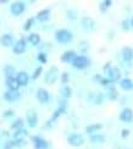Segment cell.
Segmentation results:
<instances>
[{"mask_svg": "<svg viewBox=\"0 0 133 149\" xmlns=\"http://www.w3.org/2000/svg\"><path fill=\"white\" fill-rule=\"evenodd\" d=\"M55 39L58 43H60V44H67V43H70L72 39H73V34L71 31L68 29H58L55 32Z\"/></svg>", "mask_w": 133, "mask_h": 149, "instance_id": "1", "label": "cell"}, {"mask_svg": "<svg viewBox=\"0 0 133 149\" xmlns=\"http://www.w3.org/2000/svg\"><path fill=\"white\" fill-rule=\"evenodd\" d=\"M71 64L77 70H86L87 67L91 66V59L86 55H77Z\"/></svg>", "mask_w": 133, "mask_h": 149, "instance_id": "2", "label": "cell"}, {"mask_svg": "<svg viewBox=\"0 0 133 149\" xmlns=\"http://www.w3.org/2000/svg\"><path fill=\"white\" fill-rule=\"evenodd\" d=\"M58 77H59V69L56 66H52L47 71L45 76H44V81H45L47 84H53L56 82Z\"/></svg>", "mask_w": 133, "mask_h": 149, "instance_id": "3", "label": "cell"}, {"mask_svg": "<svg viewBox=\"0 0 133 149\" xmlns=\"http://www.w3.org/2000/svg\"><path fill=\"white\" fill-rule=\"evenodd\" d=\"M67 143L72 147H81L84 143V138L79 133H72L67 137Z\"/></svg>", "mask_w": 133, "mask_h": 149, "instance_id": "4", "label": "cell"}, {"mask_svg": "<svg viewBox=\"0 0 133 149\" xmlns=\"http://www.w3.org/2000/svg\"><path fill=\"white\" fill-rule=\"evenodd\" d=\"M24 10H26V5H24V3H22V1H15L10 6V11L14 16H20L21 14L24 12Z\"/></svg>", "mask_w": 133, "mask_h": 149, "instance_id": "5", "label": "cell"}, {"mask_svg": "<svg viewBox=\"0 0 133 149\" xmlns=\"http://www.w3.org/2000/svg\"><path fill=\"white\" fill-rule=\"evenodd\" d=\"M26 121L31 128H34L38 126V114L34 110H28L26 114Z\"/></svg>", "mask_w": 133, "mask_h": 149, "instance_id": "6", "label": "cell"}, {"mask_svg": "<svg viewBox=\"0 0 133 149\" xmlns=\"http://www.w3.org/2000/svg\"><path fill=\"white\" fill-rule=\"evenodd\" d=\"M24 50H26V39L23 38H20L16 43H14V47H12V52L16 55H20V54H23Z\"/></svg>", "mask_w": 133, "mask_h": 149, "instance_id": "7", "label": "cell"}, {"mask_svg": "<svg viewBox=\"0 0 133 149\" xmlns=\"http://www.w3.org/2000/svg\"><path fill=\"white\" fill-rule=\"evenodd\" d=\"M32 142H33L34 149H48L49 148V143L44 138H42L40 136H33Z\"/></svg>", "mask_w": 133, "mask_h": 149, "instance_id": "8", "label": "cell"}, {"mask_svg": "<svg viewBox=\"0 0 133 149\" xmlns=\"http://www.w3.org/2000/svg\"><path fill=\"white\" fill-rule=\"evenodd\" d=\"M120 120L125 123H130L133 121V110L131 108H125L122 109L121 114H120Z\"/></svg>", "mask_w": 133, "mask_h": 149, "instance_id": "9", "label": "cell"}, {"mask_svg": "<svg viewBox=\"0 0 133 149\" xmlns=\"http://www.w3.org/2000/svg\"><path fill=\"white\" fill-rule=\"evenodd\" d=\"M106 72H107V78H109L112 83L121 79V71H120V69H117V67H110Z\"/></svg>", "mask_w": 133, "mask_h": 149, "instance_id": "10", "label": "cell"}, {"mask_svg": "<svg viewBox=\"0 0 133 149\" xmlns=\"http://www.w3.org/2000/svg\"><path fill=\"white\" fill-rule=\"evenodd\" d=\"M16 81L17 83L20 84V87H26L28 84V81H29V76L26 71H20L16 73Z\"/></svg>", "mask_w": 133, "mask_h": 149, "instance_id": "11", "label": "cell"}, {"mask_svg": "<svg viewBox=\"0 0 133 149\" xmlns=\"http://www.w3.org/2000/svg\"><path fill=\"white\" fill-rule=\"evenodd\" d=\"M37 99L38 102L42 103V104H47L50 99V95H49V92L44 88H39L37 91Z\"/></svg>", "mask_w": 133, "mask_h": 149, "instance_id": "12", "label": "cell"}, {"mask_svg": "<svg viewBox=\"0 0 133 149\" xmlns=\"http://www.w3.org/2000/svg\"><path fill=\"white\" fill-rule=\"evenodd\" d=\"M81 23H82V28L84 31H93L94 27H95V21H94L92 17H88V16L82 18Z\"/></svg>", "mask_w": 133, "mask_h": 149, "instance_id": "13", "label": "cell"}, {"mask_svg": "<svg viewBox=\"0 0 133 149\" xmlns=\"http://www.w3.org/2000/svg\"><path fill=\"white\" fill-rule=\"evenodd\" d=\"M0 44L5 48H10L14 47V37H12L10 33H5L0 37Z\"/></svg>", "mask_w": 133, "mask_h": 149, "instance_id": "14", "label": "cell"}, {"mask_svg": "<svg viewBox=\"0 0 133 149\" xmlns=\"http://www.w3.org/2000/svg\"><path fill=\"white\" fill-rule=\"evenodd\" d=\"M20 98V92L18 91H10L8 89L4 93V99L8 102H15Z\"/></svg>", "mask_w": 133, "mask_h": 149, "instance_id": "15", "label": "cell"}, {"mask_svg": "<svg viewBox=\"0 0 133 149\" xmlns=\"http://www.w3.org/2000/svg\"><path fill=\"white\" fill-rule=\"evenodd\" d=\"M50 14H52V11H50V9H43L40 10L39 12L37 14L36 18L39 22H47L49 18H50Z\"/></svg>", "mask_w": 133, "mask_h": 149, "instance_id": "16", "label": "cell"}, {"mask_svg": "<svg viewBox=\"0 0 133 149\" xmlns=\"http://www.w3.org/2000/svg\"><path fill=\"white\" fill-rule=\"evenodd\" d=\"M76 56H77V54H76L75 50H67V52H65L64 54L61 55L60 60L62 61V63H72Z\"/></svg>", "mask_w": 133, "mask_h": 149, "instance_id": "17", "label": "cell"}, {"mask_svg": "<svg viewBox=\"0 0 133 149\" xmlns=\"http://www.w3.org/2000/svg\"><path fill=\"white\" fill-rule=\"evenodd\" d=\"M28 136V132L26 128H20V130H16V131L14 132V136H12V138H14V141H22L24 139Z\"/></svg>", "mask_w": 133, "mask_h": 149, "instance_id": "18", "label": "cell"}, {"mask_svg": "<svg viewBox=\"0 0 133 149\" xmlns=\"http://www.w3.org/2000/svg\"><path fill=\"white\" fill-rule=\"evenodd\" d=\"M4 73L6 78H15L16 77V69L12 65H6L4 67Z\"/></svg>", "mask_w": 133, "mask_h": 149, "instance_id": "19", "label": "cell"}, {"mask_svg": "<svg viewBox=\"0 0 133 149\" xmlns=\"http://www.w3.org/2000/svg\"><path fill=\"white\" fill-rule=\"evenodd\" d=\"M121 53H122V58L125 61H132V59H133V49L132 48L125 47Z\"/></svg>", "mask_w": 133, "mask_h": 149, "instance_id": "20", "label": "cell"}, {"mask_svg": "<svg viewBox=\"0 0 133 149\" xmlns=\"http://www.w3.org/2000/svg\"><path fill=\"white\" fill-rule=\"evenodd\" d=\"M5 83L10 91H18V88H20V84L17 83L16 78H6Z\"/></svg>", "mask_w": 133, "mask_h": 149, "instance_id": "21", "label": "cell"}, {"mask_svg": "<svg viewBox=\"0 0 133 149\" xmlns=\"http://www.w3.org/2000/svg\"><path fill=\"white\" fill-rule=\"evenodd\" d=\"M101 128H103V125H101V123H92V125L86 127V132L88 134H94L95 132L100 131Z\"/></svg>", "mask_w": 133, "mask_h": 149, "instance_id": "22", "label": "cell"}, {"mask_svg": "<svg viewBox=\"0 0 133 149\" xmlns=\"http://www.w3.org/2000/svg\"><path fill=\"white\" fill-rule=\"evenodd\" d=\"M120 87L123 89V91H130L133 88V82L131 78H122L120 81Z\"/></svg>", "mask_w": 133, "mask_h": 149, "instance_id": "23", "label": "cell"}, {"mask_svg": "<svg viewBox=\"0 0 133 149\" xmlns=\"http://www.w3.org/2000/svg\"><path fill=\"white\" fill-rule=\"evenodd\" d=\"M60 94H61L62 99H66L67 100L68 98L72 97V88L71 87H68V86H64L61 88V91H60Z\"/></svg>", "mask_w": 133, "mask_h": 149, "instance_id": "24", "label": "cell"}, {"mask_svg": "<svg viewBox=\"0 0 133 149\" xmlns=\"http://www.w3.org/2000/svg\"><path fill=\"white\" fill-rule=\"evenodd\" d=\"M28 42L32 45H34V47L39 45V43H40V36L38 34V33H31L28 36Z\"/></svg>", "mask_w": 133, "mask_h": 149, "instance_id": "25", "label": "cell"}, {"mask_svg": "<svg viewBox=\"0 0 133 149\" xmlns=\"http://www.w3.org/2000/svg\"><path fill=\"white\" fill-rule=\"evenodd\" d=\"M91 142L92 143H104L105 142V136L99 134V133L91 134Z\"/></svg>", "mask_w": 133, "mask_h": 149, "instance_id": "26", "label": "cell"}, {"mask_svg": "<svg viewBox=\"0 0 133 149\" xmlns=\"http://www.w3.org/2000/svg\"><path fill=\"white\" fill-rule=\"evenodd\" d=\"M23 125H24V121L23 119H21V117H18V119H16L14 122L11 123V128L12 130H20V128H23Z\"/></svg>", "mask_w": 133, "mask_h": 149, "instance_id": "27", "label": "cell"}, {"mask_svg": "<svg viewBox=\"0 0 133 149\" xmlns=\"http://www.w3.org/2000/svg\"><path fill=\"white\" fill-rule=\"evenodd\" d=\"M34 21H36V18H34V17H29L28 20L24 22V24H23V31H26V32H27V31H29L31 28L33 27Z\"/></svg>", "mask_w": 133, "mask_h": 149, "instance_id": "28", "label": "cell"}, {"mask_svg": "<svg viewBox=\"0 0 133 149\" xmlns=\"http://www.w3.org/2000/svg\"><path fill=\"white\" fill-rule=\"evenodd\" d=\"M65 111H66V110L61 109V108H58V109H56V110L54 111V114L52 115V120H53V121H56V120H58L62 114H65Z\"/></svg>", "mask_w": 133, "mask_h": 149, "instance_id": "29", "label": "cell"}, {"mask_svg": "<svg viewBox=\"0 0 133 149\" xmlns=\"http://www.w3.org/2000/svg\"><path fill=\"white\" fill-rule=\"evenodd\" d=\"M117 97H118L117 91L114 88V87H110V89H109V99L110 100H116Z\"/></svg>", "mask_w": 133, "mask_h": 149, "instance_id": "30", "label": "cell"}, {"mask_svg": "<svg viewBox=\"0 0 133 149\" xmlns=\"http://www.w3.org/2000/svg\"><path fill=\"white\" fill-rule=\"evenodd\" d=\"M37 59H38V61H39L40 64H47V61H48V56H47V54H45V53H43V52H40L39 54H38Z\"/></svg>", "mask_w": 133, "mask_h": 149, "instance_id": "31", "label": "cell"}, {"mask_svg": "<svg viewBox=\"0 0 133 149\" xmlns=\"http://www.w3.org/2000/svg\"><path fill=\"white\" fill-rule=\"evenodd\" d=\"M42 72H43V67L42 66H38L37 69L34 70V72H33V74H32V78L33 79H38L40 77V74H42Z\"/></svg>", "mask_w": 133, "mask_h": 149, "instance_id": "32", "label": "cell"}, {"mask_svg": "<svg viewBox=\"0 0 133 149\" xmlns=\"http://www.w3.org/2000/svg\"><path fill=\"white\" fill-rule=\"evenodd\" d=\"M99 83H100L101 86H104V87H110V86L112 84V82H111L109 78H104V77H101V78L99 79Z\"/></svg>", "mask_w": 133, "mask_h": 149, "instance_id": "33", "label": "cell"}, {"mask_svg": "<svg viewBox=\"0 0 133 149\" xmlns=\"http://www.w3.org/2000/svg\"><path fill=\"white\" fill-rule=\"evenodd\" d=\"M60 79H61V83H62V84L68 83V81H70V76H68V73H67V72H62V73H61Z\"/></svg>", "mask_w": 133, "mask_h": 149, "instance_id": "34", "label": "cell"}, {"mask_svg": "<svg viewBox=\"0 0 133 149\" xmlns=\"http://www.w3.org/2000/svg\"><path fill=\"white\" fill-rule=\"evenodd\" d=\"M103 99H104V95L103 94H101V93H95V99H94V103H95V104H101V103H103Z\"/></svg>", "mask_w": 133, "mask_h": 149, "instance_id": "35", "label": "cell"}, {"mask_svg": "<svg viewBox=\"0 0 133 149\" xmlns=\"http://www.w3.org/2000/svg\"><path fill=\"white\" fill-rule=\"evenodd\" d=\"M66 14L70 20H76V18H77V14H76V11H73V10H67Z\"/></svg>", "mask_w": 133, "mask_h": 149, "instance_id": "36", "label": "cell"}, {"mask_svg": "<svg viewBox=\"0 0 133 149\" xmlns=\"http://www.w3.org/2000/svg\"><path fill=\"white\" fill-rule=\"evenodd\" d=\"M59 108L66 110V108H67V100L66 99H61V100L59 102Z\"/></svg>", "mask_w": 133, "mask_h": 149, "instance_id": "37", "label": "cell"}, {"mask_svg": "<svg viewBox=\"0 0 133 149\" xmlns=\"http://www.w3.org/2000/svg\"><path fill=\"white\" fill-rule=\"evenodd\" d=\"M130 130H127V128H123L122 130V131H121V137L122 138H126V137H128V136H130Z\"/></svg>", "mask_w": 133, "mask_h": 149, "instance_id": "38", "label": "cell"}, {"mask_svg": "<svg viewBox=\"0 0 133 149\" xmlns=\"http://www.w3.org/2000/svg\"><path fill=\"white\" fill-rule=\"evenodd\" d=\"M12 115H14V110H6L4 111V114H3V117H11Z\"/></svg>", "mask_w": 133, "mask_h": 149, "instance_id": "39", "label": "cell"}, {"mask_svg": "<svg viewBox=\"0 0 133 149\" xmlns=\"http://www.w3.org/2000/svg\"><path fill=\"white\" fill-rule=\"evenodd\" d=\"M128 23H130L128 20H123V21H122V28H123L125 31L130 29V24H128Z\"/></svg>", "mask_w": 133, "mask_h": 149, "instance_id": "40", "label": "cell"}, {"mask_svg": "<svg viewBox=\"0 0 133 149\" xmlns=\"http://www.w3.org/2000/svg\"><path fill=\"white\" fill-rule=\"evenodd\" d=\"M101 3H103V5L105 6L106 9H107V8H110V6L112 5V1H111V0H104V1H101Z\"/></svg>", "mask_w": 133, "mask_h": 149, "instance_id": "41", "label": "cell"}, {"mask_svg": "<svg viewBox=\"0 0 133 149\" xmlns=\"http://www.w3.org/2000/svg\"><path fill=\"white\" fill-rule=\"evenodd\" d=\"M106 10H107V9L105 8V6H104V5H103V3H100V11H103V12H105Z\"/></svg>", "mask_w": 133, "mask_h": 149, "instance_id": "42", "label": "cell"}, {"mask_svg": "<svg viewBox=\"0 0 133 149\" xmlns=\"http://www.w3.org/2000/svg\"><path fill=\"white\" fill-rule=\"evenodd\" d=\"M8 3V0H0V4H6Z\"/></svg>", "mask_w": 133, "mask_h": 149, "instance_id": "43", "label": "cell"}, {"mask_svg": "<svg viewBox=\"0 0 133 149\" xmlns=\"http://www.w3.org/2000/svg\"><path fill=\"white\" fill-rule=\"evenodd\" d=\"M131 26L133 27V18H132V21H131Z\"/></svg>", "mask_w": 133, "mask_h": 149, "instance_id": "44", "label": "cell"}]
</instances>
